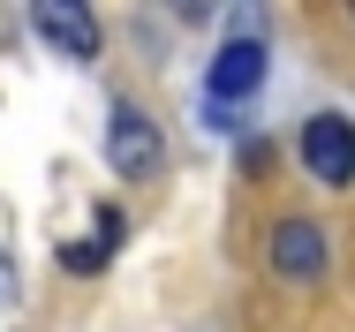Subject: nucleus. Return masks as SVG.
<instances>
[{
  "label": "nucleus",
  "instance_id": "1",
  "mask_svg": "<svg viewBox=\"0 0 355 332\" xmlns=\"http://www.w3.org/2000/svg\"><path fill=\"white\" fill-rule=\"evenodd\" d=\"M106 166L121 182H159V166H166V136L137 98H114V114H106Z\"/></svg>",
  "mask_w": 355,
  "mask_h": 332
},
{
  "label": "nucleus",
  "instance_id": "2",
  "mask_svg": "<svg viewBox=\"0 0 355 332\" xmlns=\"http://www.w3.org/2000/svg\"><path fill=\"white\" fill-rule=\"evenodd\" d=\"M265 76H272V53H265V38H227L205 68V106H242V98H257L265 91Z\"/></svg>",
  "mask_w": 355,
  "mask_h": 332
},
{
  "label": "nucleus",
  "instance_id": "3",
  "mask_svg": "<svg viewBox=\"0 0 355 332\" xmlns=\"http://www.w3.org/2000/svg\"><path fill=\"white\" fill-rule=\"evenodd\" d=\"M295 151H302L310 182H325V189H348L355 182V121L348 114H310L302 136H295Z\"/></svg>",
  "mask_w": 355,
  "mask_h": 332
},
{
  "label": "nucleus",
  "instance_id": "4",
  "mask_svg": "<svg viewBox=\"0 0 355 332\" xmlns=\"http://www.w3.org/2000/svg\"><path fill=\"white\" fill-rule=\"evenodd\" d=\"M265 265L280 272V279H295V287H310V279H325V265H333V242H325L318 219H280L265 234Z\"/></svg>",
  "mask_w": 355,
  "mask_h": 332
},
{
  "label": "nucleus",
  "instance_id": "5",
  "mask_svg": "<svg viewBox=\"0 0 355 332\" xmlns=\"http://www.w3.org/2000/svg\"><path fill=\"white\" fill-rule=\"evenodd\" d=\"M31 30H38L53 53H69V61H98V46H106V30H98V15H91L83 0H38V8H31Z\"/></svg>",
  "mask_w": 355,
  "mask_h": 332
},
{
  "label": "nucleus",
  "instance_id": "6",
  "mask_svg": "<svg viewBox=\"0 0 355 332\" xmlns=\"http://www.w3.org/2000/svg\"><path fill=\"white\" fill-rule=\"evenodd\" d=\"M83 242H91L106 265H114V257H121V242H129V219H121V204H98V211H91V234H83Z\"/></svg>",
  "mask_w": 355,
  "mask_h": 332
},
{
  "label": "nucleus",
  "instance_id": "7",
  "mask_svg": "<svg viewBox=\"0 0 355 332\" xmlns=\"http://www.w3.org/2000/svg\"><path fill=\"white\" fill-rule=\"evenodd\" d=\"M15 295H23V279H15V257L0 250V302H15Z\"/></svg>",
  "mask_w": 355,
  "mask_h": 332
}]
</instances>
